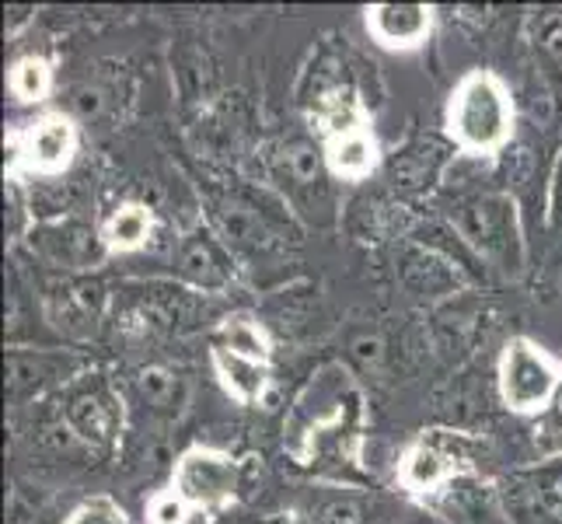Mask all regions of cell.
<instances>
[{
    "mask_svg": "<svg viewBox=\"0 0 562 524\" xmlns=\"http://www.w3.org/2000/svg\"><path fill=\"white\" fill-rule=\"evenodd\" d=\"M210 367L217 375L224 392L241 402V405H262L269 395V384H273V364L262 360H248L231 354V349L210 346Z\"/></svg>",
    "mask_w": 562,
    "mask_h": 524,
    "instance_id": "603a6c76",
    "label": "cell"
},
{
    "mask_svg": "<svg viewBox=\"0 0 562 524\" xmlns=\"http://www.w3.org/2000/svg\"><path fill=\"white\" fill-rule=\"evenodd\" d=\"M367 392L350 364L328 360L301 384L283 420V451L318 476H363Z\"/></svg>",
    "mask_w": 562,
    "mask_h": 524,
    "instance_id": "6da1fadb",
    "label": "cell"
},
{
    "mask_svg": "<svg viewBox=\"0 0 562 524\" xmlns=\"http://www.w3.org/2000/svg\"><path fill=\"white\" fill-rule=\"evenodd\" d=\"M99 227L109 256H133V252H144L154 242L158 221H154V210L147 203L126 200L120 207H112Z\"/></svg>",
    "mask_w": 562,
    "mask_h": 524,
    "instance_id": "cb8c5ba5",
    "label": "cell"
},
{
    "mask_svg": "<svg viewBox=\"0 0 562 524\" xmlns=\"http://www.w3.org/2000/svg\"><path fill=\"white\" fill-rule=\"evenodd\" d=\"M200 301H203V294H196V290H189L182 283L133 280L112 294L109 322L130 339L171 336L196 322Z\"/></svg>",
    "mask_w": 562,
    "mask_h": 524,
    "instance_id": "ba28073f",
    "label": "cell"
},
{
    "mask_svg": "<svg viewBox=\"0 0 562 524\" xmlns=\"http://www.w3.org/2000/svg\"><path fill=\"white\" fill-rule=\"evenodd\" d=\"M22 248L35 263L53 269L56 277H85L88 269L109 259L105 242H102V227L91 221H81V218L35 221Z\"/></svg>",
    "mask_w": 562,
    "mask_h": 524,
    "instance_id": "7c38bea8",
    "label": "cell"
},
{
    "mask_svg": "<svg viewBox=\"0 0 562 524\" xmlns=\"http://www.w3.org/2000/svg\"><path fill=\"white\" fill-rule=\"evenodd\" d=\"M402 503L405 497H392L384 490L328 482V487H315L297 517L304 524H398Z\"/></svg>",
    "mask_w": 562,
    "mask_h": 524,
    "instance_id": "e0dca14e",
    "label": "cell"
},
{
    "mask_svg": "<svg viewBox=\"0 0 562 524\" xmlns=\"http://www.w3.org/2000/svg\"><path fill=\"white\" fill-rule=\"evenodd\" d=\"M531 437H535V448H538L541 461L562 458V378H559V388L549 402V410L538 420H531Z\"/></svg>",
    "mask_w": 562,
    "mask_h": 524,
    "instance_id": "83f0119b",
    "label": "cell"
},
{
    "mask_svg": "<svg viewBox=\"0 0 562 524\" xmlns=\"http://www.w3.org/2000/svg\"><path fill=\"white\" fill-rule=\"evenodd\" d=\"M325 165L336 182H367L384 168V154L371 126H357L322 141Z\"/></svg>",
    "mask_w": 562,
    "mask_h": 524,
    "instance_id": "44dd1931",
    "label": "cell"
},
{
    "mask_svg": "<svg viewBox=\"0 0 562 524\" xmlns=\"http://www.w3.org/2000/svg\"><path fill=\"white\" fill-rule=\"evenodd\" d=\"M53 399H56V420L67 426L77 448L94 458L115 455L130 420V402L120 388V378H109L99 367H91V371L74 378Z\"/></svg>",
    "mask_w": 562,
    "mask_h": 524,
    "instance_id": "5b68a950",
    "label": "cell"
},
{
    "mask_svg": "<svg viewBox=\"0 0 562 524\" xmlns=\"http://www.w3.org/2000/svg\"><path fill=\"white\" fill-rule=\"evenodd\" d=\"M130 410H140L158 423H176L189 405V378L168 364H140L120 381Z\"/></svg>",
    "mask_w": 562,
    "mask_h": 524,
    "instance_id": "ac0fdd59",
    "label": "cell"
},
{
    "mask_svg": "<svg viewBox=\"0 0 562 524\" xmlns=\"http://www.w3.org/2000/svg\"><path fill=\"white\" fill-rule=\"evenodd\" d=\"M549 221L555 231H562V154H559V165L552 175V192H549Z\"/></svg>",
    "mask_w": 562,
    "mask_h": 524,
    "instance_id": "1f68e13d",
    "label": "cell"
},
{
    "mask_svg": "<svg viewBox=\"0 0 562 524\" xmlns=\"http://www.w3.org/2000/svg\"><path fill=\"white\" fill-rule=\"evenodd\" d=\"M171 274L176 283L196 290V294H224L238 280V259L227 248V242L210 227V221H200L186 227L171 248Z\"/></svg>",
    "mask_w": 562,
    "mask_h": 524,
    "instance_id": "5bb4252c",
    "label": "cell"
},
{
    "mask_svg": "<svg viewBox=\"0 0 562 524\" xmlns=\"http://www.w3.org/2000/svg\"><path fill=\"white\" fill-rule=\"evenodd\" d=\"M430 511H437L448 524H514L507 500H503V490L496 482L482 479L479 472L451 482V487L430 503Z\"/></svg>",
    "mask_w": 562,
    "mask_h": 524,
    "instance_id": "ffe728a7",
    "label": "cell"
},
{
    "mask_svg": "<svg viewBox=\"0 0 562 524\" xmlns=\"http://www.w3.org/2000/svg\"><path fill=\"white\" fill-rule=\"evenodd\" d=\"M56 88V67L43 53H22L8 70V94L14 105H43Z\"/></svg>",
    "mask_w": 562,
    "mask_h": 524,
    "instance_id": "4316f807",
    "label": "cell"
},
{
    "mask_svg": "<svg viewBox=\"0 0 562 524\" xmlns=\"http://www.w3.org/2000/svg\"><path fill=\"white\" fill-rule=\"evenodd\" d=\"M112 312V294L94 277H53L43 287V315L64 339L88 343Z\"/></svg>",
    "mask_w": 562,
    "mask_h": 524,
    "instance_id": "9a60e30c",
    "label": "cell"
},
{
    "mask_svg": "<svg viewBox=\"0 0 562 524\" xmlns=\"http://www.w3.org/2000/svg\"><path fill=\"white\" fill-rule=\"evenodd\" d=\"M8 165L4 179L18 182H56L74 168L81 150V123L70 112L53 109L18 123L4 137Z\"/></svg>",
    "mask_w": 562,
    "mask_h": 524,
    "instance_id": "8992f818",
    "label": "cell"
},
{
    "mask_svg": "<svg viewBox=\"0 0 562 524\" xmlns=\"http://www.w3.org/2000/svg\"><path fill=\"white\" fill-rule=\"evenodd\" d=\"M269 179L277 197L286 200L297 213H333V171L325 165L322 141L315 137H286L269 150Z\"/></svg>",
    "mask_w": 562,
    "mask_h": 524,
    "instance_id": "8fae6325",
    "label": "cell"
},
{
    "mask_svg": "<svg viewBox=\"0 0 562 524\" xmlns=\"http://www.w3.org/2000/svg\"><path fill=\"white\" fill-rule=\"evenodd\" d=\"M353 357H360L363 367H378L384 357V346L378 336H360V339H353Z\"/></svg>",
    "mask_w": 562,
    "mask_h": 524,
    "instance_id": "4dcf8cb0",
    "label": "cell"
},
{
    "mask_svg": "<svg viewBox=\"0 0 562 524\" xmlns=\"http://www.w3.org/2000/svg\"><path fill=\"white\" fill-rule=\"evenodd\" d=\"M32 14H35V8H8V32L14 35L18 29L29 22Z\"/></svg>",
    "mask_w": 562,
    "mask_h": 524,
    "instance_id": "836d02e7",
    "label": "cell"
},
{
    "mask_svg": "<svg viewBox=\"0 0 562 524\" xmlns=\"http://www.w3.org/2000/svg\"><path fill=\"white\" fill-rule=\"evenodd\" d=\"M241 482H245V465L231 451L213 448V444H189V448L171 461L168 487L196 514L213 517L238 500Z\"/></svg>",
    "mask_w": 562,
    "mask_h": 524,
    "instance_id": "30bf717a",
    "label": "cell"
},
{
    "mask_svg": "<svg viewBox=\"0 0 562 524\" xmlns=\"http://www.w3.org/2000/svg\"><path fill=\"white\" fill-rule=\"evenodd\" d=\"M458 158V147L448 137H413L405 141L398 150L384 158V182L395 192L402 203H416L430 197L434 189L443 186L451 161Z\"/></svg>",
    "mask_w": 562,
    "mask_h": 524,
    "instance_id": "2e32d148",
    "label": "cell"
},
{
    "mask_svg": "<svg viewBox=\"0 0 562 524\" xmlns=\"http://www.w3.org/2000/svg\"><path fill=\"white\" fill-rule=\"evenodd\" d=\"M266 524H304L301 517H294V514H280V517H269Z\"/></svg>",
    "mask_w": 562,
    "mask_h": 524,
    "instance_id": "e575fe53",
    "label": "cell"
},
{
    "mask_svg": "<svg viewBox=\"0 0 562 524\" xmlns=\"http://www.w3.org/2000/svg\"><path fill=\"white\" fill-rule=\"evenodd\" d=\"M144 517H147V524H192L196 511H192L176 490L165 487L158 493H150L147 508H144Z\"/></svg>",
    "mask_w": 562,
    "mask_h": 524,
    "instance_id": "f546056e",
    "label": "cell"
},
{
    "mask_svg": "<svg viewBox=\"0 0 562 524\" xmlns=\"http://www.w3.org/2000/svg\"><path fill=\"white\" fill-rule=\"evenodd\" d=\"M210 346H221L231 349V354L248 357V360H262V364H273V339H269L266 325L251 315H227L213 325V333L206 339Z\"/></svg>",
    "mask_w": 562,
    "mask_h": 524,
    "instance_id": "484cf974",
    "label": "cell"
},
{
    "mask_svg": "<svg viewBox=\"0 0 562 524\" xmlns=\"http://www.w3.org/2000/svg\"><path fill=\"white\" fill-rule=\"evenodd\" d=\"M64 524H130V517L120 508V500H112L109 493H94L77 503L64 517Z\"/></svg>",
    "mask_w": 562,
    "mask_h": 524,
    "instance_id": "f1b7e54d",
    "label": "cell"
},
{
    "mask_svg": "<svg viewBox=\"0 0 562 524\" xmlns=\"http://www.w3.org/2000/svg\"><path fill=\"white\" fill-rule=\"evenodd\" d=\"M437 11L430 4H371L363 8V29L371 43L387 53H413L426 46Z\"/></svg>",
    "mask_w": 562,
    "mask_h": 524,
    "instance_id": "d6986e66",
    "label": "cell"
},
{
    "mask_svg": "<svg viewBox=\"0 0 562 524\" xmlns=\"http://www.w3.org/2000/svg\"><path fill=\"white\" fill-rule=\"evenodd\" d=\"M528 43L541 77L562 94V8H535L528 11Z\"/></svg>",
    "mask_w": 562,
    "mask_h": 524,
    "instance_id": "d4e9b609",
    "label": "cell"
},
{
    "mask_svg": "<svg viewBox=\"0 0 562 524\" xmlns=\"http://www.w3.org/2000/svg\"><path fill=\"white\" fill-rule=\"evenodd\" d=\"M398 277H402V287L419 301H437V298L454 294L461 287H472V280L464 277L454 263H448L443 256H437V252L413 245V242L402 252Z\"/></svg>",
    "mask_w": 562,
    "mask_h": 524,
    "instance_id": "7402d4cb",
    "label": "cell"
},
{
    "mask_svg": "<svg viewBox=\"0 0 562 524\" xmlns=\"http://www.w3.org/2000/svg\"><path fill=\"white\" fill-rule=\"evenodd\" d=\"M559 378H562V360H555L546 346H538L528 336H510L507 346L499 349L496 392L514 416L538 420L549 410Z\"/></svg>",
    "mask_w": 562,
    "mask_h": 524,
    "instance_id": "9c48e42d",
    "label": "cell"
},
{
    "mask_svg": "<svg viewBox=\"0 0 562 524\" xmlns=\"http://www.w3.org/2000/svg\"><path fill=\"white\" fill-rule=\"evenodd\" d=\"M443 218L464 238L479 263L499 277H520L528 266L525 221L510 189H475L469 197L454 200Z\"/></svg>",
    "mask_w": 562,
    "mask_h": 524,
    "instance_id": "3957f363",
    "label": "cell"
},
{
    "mask_svg": "<svg viewBox=\"0 0 562 524\" xmlns=\"http://www.w3.org/2000/svg\"><path fill=\"white\" fill-rule=\"evenodd\" d=\"M517 133V102L510 85L493 70H469L443 105V137H448L464 158L493 161L514 144Z\"/></svg>",
    "mask_w": 562,
    "mask_h": 524,
    "instance_id": "7a4b0ae2",
    "label": "cell"
},
{
    "mask_svg": "<svg viewBox=\"0 0 562 524\" xmlns=\"http://www.w3.org/2000/svg\"><path fill=\"white\" fill-rule=\"evenodd\" d=\"M398 524H448V521H443V517H440L437 511H430V508H413Z\"/></svg>",
    "mask_w": 562,
    "mask_h": 524,
    "instance_id": "d6a6232c",
    "label": "cell"
},
{
    "mask_svg": "<svg viewBox=\"0 0 562 524\" xmlns=\"http://www.w3.org/2000/svg\"><path fill=\"white\" fill-rule=\"evenodd\" d=\"M8 402L11 410L64 392V388L91 371V364L77 349H56V346H11L8 349Z\"/></svg>",
    "mask_w": 562,
    "mask_h": 524,
    "instance_id": "4fadbf2b",
    "label": "cell"
},
{
    "mask_svg": "<svg viewBox=\"0 0 562 524\" xmlns=\"http://www.w3.org/2000/svg\"><path fill=\"white\" fill-rule=\"evenodd\" d=\"M210 227L231 252H273L301 235L283 197H262L251 189H231L213 200Z\"/></svg>",
    "mask_w": 562,
    "mask_h": 524,
    "instance_id": "52a82bcc",
    "label": "cell"
},
{
    "mask_svg": "<svg viewBox=\"0 0 562 524\" xmlns=\"http://www.w3.org/2000/svg\"><path fill=\"white\" fill-rule=\"evenodd\" d=\"M479 455L482 444L472 434L451 431V426H426L402 448L395 482L405 500L430 508L451 482L479 472Z\"/></svg>",
    "mask_w": 562,
    "mask_h": 524,
    "instance_id": "277c9868",
    "label": "cell"
}]
</instances>
